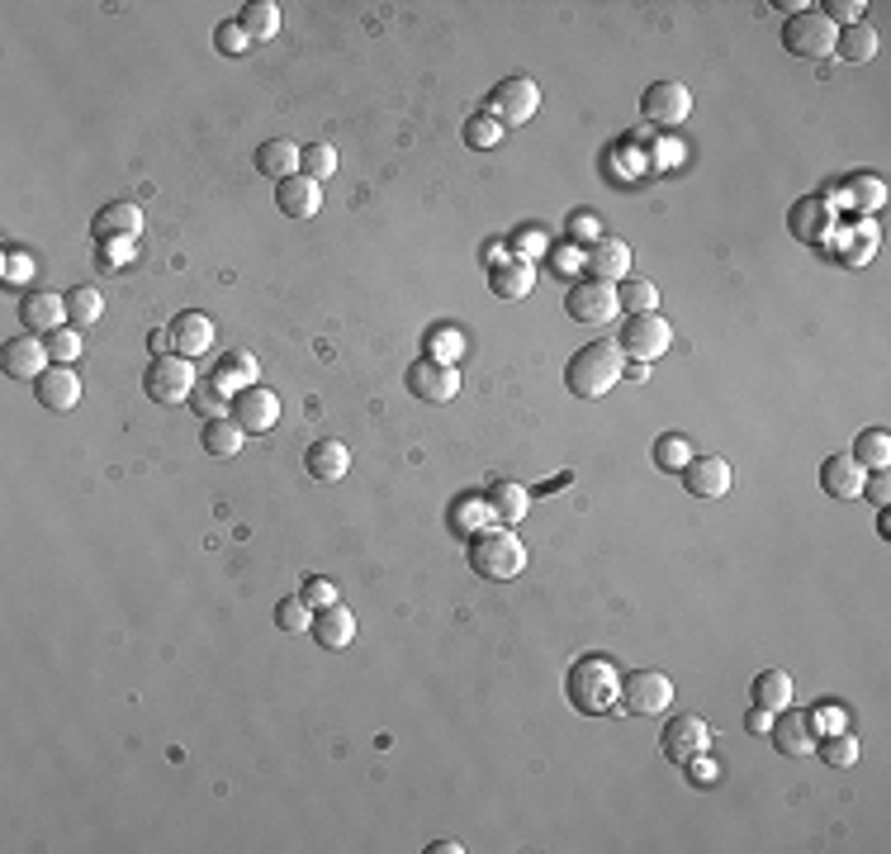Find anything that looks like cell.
I'll return each mask as SVG.
<instances>
[{
  "label": "cell",
  "instance_id": "6da1fadb",
  "mask_svg": "<svg viewBox=\"0 0 891 854\" xmlns=\"http://www.w3.org/2000/svg\"><path fill=\"white\" fill-rule=\"evenodd\" d=\"M565 693H569L574 712L598 717V712H612L616 703H622V679H616V669H612L608 655H583V660L569 665Z\"/></svg>",
  "mask_w": 891,
  "mask_h": 854
},
{
  "label": "cell",
  "instance_id": "7a4b0ae2",
  "mask_svg": "<svg viewBox=\"0 0 891 854\" xmlns=\"http://www.w3.org/2000/svg\"><path fill=\"white\" fill-rule=\"evenodd\" d=\"M622 376H626V356L616 342H588V347L574 351L569 366H565V384H569V394H579V399H602Z\"/></svg>",
  "mask_w": 891,
  "mask_h": 854
},
{
  "label": "cell",
  "instance_id": "3957f363",
  "mask_svg": "<svg viewBox=\"0 0 891 854\" xmlns=\"http://www.w3.org/2000/svg\"><path fill=\"white\" fill-rule=\"evenodd\" d=\"M470 569L479 579H494V584H508L526 569V546L512 527H479L470 536Z\"/></svg>",
  "mask_w": 891,
  "mask_h": 854
},
{
  "label": "cell",
  "instance_id": "277c9868",
  "mask_svg": "<svg viewBox=\"0 0 891 854\" xmlns=\"http://www.w3.org/2000/svg\"><path fill=\"white\" fill-rule=\"evenodd\" d=\"M835 38H840V28L830 24L821 10H801L783 24V48L792 57H807V62H825V57H835Z\"/></svg>",
  "mask_w": 891,
  "mask_h": 854
},
{
  "label": "cell",
  "instance_id": "5b68a950",
  "mask_svg": "<svg viewBox=\"0 0 891 854\" xmlns=\"http://www.w3.org/2000/svg\"><path fill=\"white\" fill-rule=\"evenodd\" d=\"M195 366L185 356H152L148 370H142V394L152 404H190V390H195Z\"/></svg>",
  "mask_w": 891,
  "mask_h": 854
},
{
  "label": "cell",
  "instance_id": "8992f818",
  "mask_svg": "<svg viewBox=\"0 0 891 854\" xmlns=\"http://www.w3.org/2000/svg\"><path fill=\"white\" fill-rule=\"evenodd\" d=\"M616 347H622V356H630L636 366H650L673 347V327H669V319H659V313H630L622 337H616Z\"/></svg>",
  "mask_w": 891,
  "mask_h": 854
},
{
  "label": "cell",
  "instance_id": "52a82bcc",
  "mask_svg": "<svg viewBox=\"0 0 891 854\" xmlns=\"http://www.w3.org/2000/svg\"><path fill=\"white\" fill-rule=\"evenodd\" d=\"M536 109H541V85L531 77H508V81H498L494 91H488V109L484 114H494L502 128H522V124L536 119Z\"/></svg>",
  "mask_w": 891,
  "mask_h": 854
},
{
  "label": "cell",
  "instance_id": "ba28073f",
  "mask_svg": "<svg viewBox=\"0 0 891 854\" xmlns=\"http://www.w3.org/2000/svg\"><path fill=\"white\" fill-rule=\"evenodd\" d=\"M640 114H645V124H655L659 134H669V128L687 124V114H693V91H687L683 81H650L640 95Z\"/></svg>",
  "mask_w": 891,
  "mask_h": 854
},
{
  "label": "cell",
  "instance_id": "9c48e42d",
  "mask_svg": "<svg viewBox=\"0 0 891 854\" xmlns=\"http://www.w3.org/2000/svg\"><path fill=\"white\" fill-rule=\"evenodd\" d=\"M622 703H626V712H636V717H664L669 703H673V679L664 669H636V674H626V683H622Z\"/></svg>",
  "mask_w": 891,
  "mask_h": 854
},
{
  "label": "cell",
  "instance_id": "30bf717a",
  "mask_svg": "<svg viewBox=\"0 0 891 854\" xmlns=\"http://www.w3.org/2000/svg\"><path fill=\"white\" fill-rule=\"evenodd\" d=\"M565 313L574 323H608L622 313V304H616V285L588 276V280H574L569 295H565Z\"/></svg>",
  "mask_w": 891,
  "mask_h": 854
},
{
  "label": "cell",
  "instance_id": "8fae6325",
  "mask_svg": "<svg viewBox=\"0 0 891 854\" xmlns=\"http://www.w3.org/2000/svg\"><path fill=\"white\" fill-rule=\"evenodd\" d=\"M408 394L423 404H451L460 394V370L451 361H437V356H418L408 366Z\"/></svg>",
  "mask_w": 891,
  "mask_h": 854
},
{
  "label": "cell",
  "instance_id": "7c38bea8",
  "mask_svg": "<svg viewBox=\"0 0 891 854\" xmlns=\"http://www.w3.org/2000/svg\"><path fill=\"white\" fill-rule=\"evenodd\" d=\"M242 432H270L280 423V394L266 390V384H247V390L233 394V408H228Z\"/></svg>",
  "mask_w": 891,
  "mask_h": 854
},
{
  "label": "cell",
  "instance_id": "4fadbf2b",
  "mask_svg": "<svg viewBox=\"0 0 891 854\" xmlns=\"http://www.w3.org/2000/svg\"><path fill=\"white\" fill-rule=\"evenodd\" d=\"M830 223H835V209H830L825 195H801L797 205L787 209V228H792V238L807 242V247L830 242Z\"/></svg>",
  "mask_w": 891,
  "mask_h": 854
},
{
  "label": "cell",
  "instance_id": "5bb4252c",
  "mask_svg": "<svg viewBox=\"0 0 891 854\" xmlns=\"http://www.w3.org/2000/svg\"><path fill=\"white\" fill-rule=\"evenodd\" d=\"M53 366V356H48V342H38L34 333H24V337H10L5 347H0V370H5L10 380H38L43 370Z\"/></svg>",
  "mask_w": 891,
  "mask_h": 854
},
{
  "label": "cell",
  "instance_id": "9a60e30c",
  "mask_svg": "<svg viewBox=\"0 0 891 854\" xmlns=\"http://www.w3.org/2000/svg\"><path fill=\"white\" fill-rule=\"evenodd\" d=\"M679 475H683V489L693 498H707V504L730 494V461H721V455H693Z\"/></svg>",
  "mask_w": 891,
  "mask_h": 854
},
{
  "label": "cell",
  "instance_id": "2e32d148",
  "mask_svg": "<svg viewBox=\"0 0 891 854\" xmlns=\"http://www.w3.org/2000/svg\"><path fill=\"white\" fill-rule=\"evenodd\" d=\"M707 746H711V726L702 722V717H673L664 726V736H659V750H664L669 764L693 760V754H702Z\"/></svg>",
  "mask_w": 891,
  "mask_h": 854
},
{
  "label": "cell",
  "instance_id": "e0dca14e",
  "mask_svg": "<svg viewBox=\"0 0 891 854\" xmlns=\"http://www.w3.org/2000/svg\"><path fill=\"white\" fill-rule=\"evenodd\" d=\"M171 351L185 361H199L205 351H213V319L199 309H185L171 319Z\"/></svg>",
  "mask_w": 891,
  "mask_h": 854
},
{
  "label": "cell",
  "instance_id": "ac0fdd59",
  "mask_svg": "<svg viewBox=\"0 0 891 854\" xmlns=\"http://www.w3.org/2000/svg\"><path fill=\"white\" fill-rule=\"evenodd\" d=\"M20 319H24V333H57L67 327V295L57 290H28L24 304H20Z\"/></svg>",
  "mask_w": 891,
  "mask_h": 854
},
{
  "label": "cell",
  "instance_id": "d6986e66",
  "mask_svg": "<svg viewBox=\"0 0 891 854\" xmlns=\"http://www.w3.org/2000/svg\"><path fill=\"white\" fill-rule=\"evenodd\" d=\"M768 740H773V746H778L783 754H792V760H801V754H811V750H815V731H811L807 712H797V707L773 712Z\"/></svg>",
  "mask_w": 891,
  "mask_h": 854
},
{
  "label": "cell",
  "instance_id": "ffe728a7",
  "mask_svg": "<svg viewBox=\"0 0 891 854\" xmlns=\"http://www.w3.org/2000/svg\"><path fill=\"white\" fill-rule=\"evenodd\" d=\"M864 480H868V470L854 461L849 451L844 455H830V461L821 465V489L830 498H840V504H854V498H864Z\"/></svg>",
  "mask_w": 891,
  "mask_h": 854
},
{
  "label": "cell",
  "instance_id": "44dd1931",
  "mask_svg": "<svg viewBox=\"0 0 891 854\" xmlns=\"http://www.w3.org/2000/svg\"><path fill=\"white\" fill-rule=\"evenodd\" d=\"M304 470L319 484H337V480H347V470H351V451H347V441H337V437H319L313 447L304 451Z\"/></svg>",
  "mask_w": 891,
  "mask_h": 854
},
{
  "label": "cell",
  "instance_id": "7402d4cb",
  "mask_svg": "<svg viewBox=\"0 0 891 854\" xmlns=\"http://www.w3.org/2000/svg\"><path fill=\"white\" fill-rule=\"evenodd\" d=\"M583 266H588V276H598L608 285H622L630 276V247L622 238H598L593 247L583 252Z\"/></svg>",
  "mask_w": 891,
  "mask_h": 854
},
{
  "label": "cell",
  "instance_id": "603a6c76",
  "mask_svg": "<svg viewBox=\"0 0 891 854\" xmlns=\"http://www.w3.org/2000/svg\"><path fill=\"white\" fill-rule=\"evenodd\" d=\"M34 399L53 413H67L81 404V380L71 376V366H48L43 376L34 380Z\"/></svg>",
  "mask_w": 891,
  "mask_h": 854
},
{
  "label": "cell",
  "instance_id": "cb8c5ba5",
  "mask_svg": "<svg viewBox=\"0 0 891 854\" xmlns=\"http://www.w3.org/2000/svg\"><path fill=\"white\" fill-rule=\"evenodd\" d=\"M276 205H280L285 219H313V214L323 209V185L299 171V176L276 185Z\"/></svg>",
  "mask_w": 891,
  "mask_h": 854
},
{
  "label": "cell",
  "instance_id": "d4e9b609",
  "mask_svg": "<svg viewBox=\"0 0 891 854\" xmlns=\"http://www.w3.org/2000/svg\"><path fill=\"white\" fill-rule=\"evenodd\" d=\"M313 641H319L323 650H347L356 641V612L347 603H333V608H319L313 612Z\"/></svg>",
  "mask_w": 891,
  "mask_h": 854
},
{
  "label": "cell",
  "instance_id": "484cf974",
  "mask_svg": "<svg viewBox=\"0 0 891 854\" xmlns=\"http://www.w3.org/2000/svg\"><path fill=\"white\" fill-rule=\"evenodd\" d=\"M95 238L100 242H114V238H138L142 233V209L134 205V199H114V205H105L95 214Z\"/></svg>",
  "mask_w": 891,
  "mask_h": 854
},
{
  "label": "cell",
  "instance_id": "4316f807",
  "mask_svg": "<svg viewBox=\"0 0 891 854\" xmlns=\"http://www.w3.org/2000/svg\"><path fill=\"white\" fill-rule=\"evenodd\" d=\"M299 152H304V148H294L290 138H270V142H262V148H256V171L280 185V181L299 176Z\"/></svg>",
  "mask_w": 891,
  "mask_h": 854
},
{
  "label": "cell",
  "instance_id": "83f0119b",
  "mask_svg": "<svg viewBox=\"0 0 891 854\" xmlns=\"http://www.w3.org/2000/svg\"><path fill=\"white\" fill-rule=\"evenodd\" d=\"M488 508H494V518L502 522V527H512V522H522L526 512H531V494L522 489L517 480H494L488 484Z\"/></svg>",
  "mask_w": 891,
  "mask_h": 854
},
{
  "label": "cell",
  "instance_id": "f1b7e54d",
  "mask_svg": "<svg viewBox=\"0 0 891 854\" xmlns=\"http://www.w3.org/2000/svg\"><path fill=\"white\" fill-rule=\"evenodd\" d=\"M531 285H536V270H531L526 256H517V262H498L494 270H488V290H494L498 299H526Z\"/></svg>",
  "mask_w": 891,
  "mask_h": 854
},
{
  "label": "cell",
  "instance_id": "f546056e",
  "mask_svg": "<svg viewBox=\"0 0 891 854\" xmlns=\"http://www.w3.org/2000/svg\"><path fill=\"white\" fill-rule=\"evenodd\" d=\"M238 24L252 43H270L280 34V5L276 0H247V5L238 10Z\"/></svg>",
  "mask_w": 891,
  "mask_h": 854
},
{
  "label": "cell",
  "instance_id": "4dcf8cb0",
  "mask_svg": "<svg viewBox=\"0 0 891 854\" xmlns=\"http://www.w3.org/2000/svg\"><path fill=\"white\" fill-rule=\"evenodd\" d=\"M750 697H754V707H768V712L792 707V674L787 669H764V674H754Z\"/></svg>",
  "mask_w": 891,
  "mask_h": 854
},
{
  "label": "cell",
  "instance_id": "1f68e13d",
  "mask_svg": "<svg viewBox=\"0 0 891 854\" xmlns=\"http://www.w3.org/2000/svg\"><path fill=\"white\" fill-rule=\"evenodd\" d=\"M878 228L872 223H854V228H844V233L835 238V256L844 266H864V262H872V252H878Z\"/></svg>",
  "mask_w": 891,
  "mask_h": 854
},
{
  "label": "cell",
  "instance_id": "d6a6232c",
  "mask_svg": "<svg viewBox=\"0 0 891 854\" xmlns=\"http://www.w3.org/2000/svg\"><path fill=\"white\" fill-rule=\"evenodd\" d=\"M213 384H219L223 394H238V390H247V384H256V356L252 351H223L219 370H213Z\"/></svg>",
  "mask_w": 891,
  "mask_h": 854
},
{
  "label": "cell",
  "instance_id": "836d02e7",
  "mask_svg": "<svg viewBox=\"0 0 891 854\" xmlns=\"http://www.w3.org/2000/svg\"><path fill=\"white\" fill-rule=\"evenodd\" d=\"M199 441H205V451L209 455H219V461H228V455H238L242 451V441H247V432L233 423V418H213L205 423V432H199Z\"/></svg>",
  "mask_w": 891,
  "mask_h": 854
},
{
  "label": "cell",
  "instance_id": "e575fe53",
  "mask_svg": "<svg viewBox=\"0 0 891 854\" xmlns=\"http://www.w3.org/2000/svg\"><path fill=\"white\" fill-rule=\"evenodd\" d=\"M849 455L864 470H887L891 465V432H887V427H868V432H858Z\"/></svg>",
  "mask_w": 891,
  "mask_h": 854
},
{
  "label": "cell",
  "instance_id": "d590c367",
  "mask_svg": "<svg viewBox=\"0 0 891 854\" xmlns=\"http://www.w3.org/2000/svg\"><path fill=\"white\" fill-rule=\"evenodd\" d=\"M835 53L844 62H872L878 57V34L868 24H844V34L835 38Z\"/></svg>",
  "mask_w": 891,
  "mask_h": 854
},
{
  "label": "cell",
  "instance_id": "8d00e7d4",
  "mask_svg": "<svg viewBox=\"0 0 891 854\" xmlns=\"http://www.w3.org/2000/svg\"><path fill=\"white\" fill-rule=\"evenodd\" d=\"M100 313H105V299H100L95 285L67 290V323L71 327H91V323H100Z\"/></svg>",
  "mask_w": 891,
  "mask_h": 854
},
{
  "label": "cell",
  "instance_id": "74e56055",
  "mask_svg": "<svg viewBox=\"0 0 891 854\" xmlns=\"http://www.w3.org/2000/svg\"><path fill=\"white\" fill-rule=\"evenodd\" d=\"M616 304H622L626 313H655V309H659V290H655V280H645V276H626L622 285H616Z\"/></svg>",
  "mask_w": 891,
  "mask_h": 854
},
{
  "label": "cell",
  "instance_id": "f35d334b",
  "mask_svg": "<svg viewBox=\"0 0 891 854\" xmlns=\"http://www.w3.org/2000/svg\"><path fill=\"white\" fill-rule=\"evenodd\" d=\"M844 205L849 209H882L887 205V181L882 176H854L844 181Z\"/></svg>",
  "mask_w": 891,
  "mask_h": 854
},
{
  "label": "cell",
  "instance_id": "ab89813d",
  "mask_svg": "<svg viewBox=\"0 0 891 854\" xmlns=\"http://www.w3.org/2000/svg\"><path fill=\"white\" fill-rule=\"evenodd\" d=\"M190 408L199 413V423H213V418H228V408H233V399H228L219 384H195L190 390Z\"/></svg>",
  "mask_w": 891,
  "mask_h": 854
},
{
  "label": "cell",
  "instance_id": "60d3db41",
  "mask_svg": "<svg viewBox=\"0 0 891 854\" xmlns=\"http://www.w3.org/2000/svg\"><path fill=\"white\" fill-rule=\"evenodd\" d=\"M693 461V447L679 437V432H664V437H655V465L664 470V475H679V470Z\"/></svg>",
  "mask_w": 891,
  "mask_h": 854
},
{
  "label": "cell",
  "instance_id": "b9f144b4",
  "mask_svg": "<svg viewBox=\"0 0 891 854\" xmlns=\"http://www.w3.org/2000/svg\"><path fill=\"white\" fill-rule=\"evenodd\" d=\"M821 754H825V764H830V769H854V764H858V754H864V746H858V736L849 731V726H844V731L825 736Z\"/></svg>",
  "mask_w": 891,
  "mask_h": 854
},
{
  "label": "cell",
  "instance_id": "7bdbcfd3",
  "mask_svg": "<svg viewBox=\"0 0 891 854\" xmlns=\"http://www.w3.org/2000/svg\"><path fill=\"white\" fill-rule=\"evenodd\" d=\"M299 171L313 181H327L337 171V148L333 142H304V152H299Z\"/></svg>",
  "mask_w": 891,
  "mask_h": 854
},
{
  "label": "cell",
  "instance_id": "ee69618b",
  "mask_svg": "<svg viewBox=\"0 0 891 854\" xmlns=\"http://www.w3.org/2000/svg\"><path fill=\"white\" fill-rule=\"evenodd\" d=\"M498 138H502V124L494 119V114H470L465 119V148L474 152H488V148H498Z\"/></svg>",
  "mask_w": 891,
  "mask_h": 854
},
{
  "label": "cell",
  "instance_id": "f6af8a7d",
  "mask_svg": "<svg viewBox=\"0 0 891 854\" xmlns=\"http://www.w3.org/2000/svg\"><path fill=\"white\" fill-rule=\"evenodd\" d=\"M276 626H280V632H309V626H313V608L304 603V598H280V603H276Z\"/></svg>",
  "mask_w": 891,
  "mask_h": 854
},
{
  "label": "cell",
  "instance_id": "bcb514c9",
  "mask_svg": "<svg viewBox=\"0 0 891 854\" xmlns=\"http://www.w3.org/2000/svg\"><path fill=\"white\" fill-rule=\"evenodd\" d=\"M48 356H53V366H71L81 356V333L77 327H57V333H48Z\"/></svg>",
  "mask_w": 891,
  "mask_h": 854
},
{
  "label": "cell",
  "instance_id": "7dc6e473",
  "mask_svg": "<svg viewBox=\"0 0 891 854\" xmlns=\"http://www.w3.org/2000/svg\"><path fill=\"white\" fill-rule=\"evenodd\" d=\"M213 48H219L223 57H242V53H252L256 43H252L247 34H242V24H238V20H223L219 28H213Z\"/></svg>",
  "mask_w": 891,
  "mask_h": 854
},
{
  "label": "cell",
  "instance_id": "c3c4849f",
  "mask_svg": "<svg viewBox=\"0 0 891 854\" xmlns=\"http://www.w3.org/2000/svg\"><path fill=\"white\" fill-rule=\"evenodd\" d=\"M488 512H494V508H488V498H460V512H455V532L460 536H474V532H479V518H488Z\"/></svg>",
  "mask_w": 891,
  "mask_h": 854
},
{
  "label": "cell",
  "instance_id": "681fc988",
  "mask_svg": "<svg viewBox=\"0 0 891 854\" xmlns=\"http://www.w3.org/2000/svg\"><path fill=\"white\" fill-rule=\"evenodd\" d=\"M683 769H687V783H693V788H711V783H721V764H716L707 750L693 754V760H683Z\"/></svg>",
  "mask_w": 891,
  "mask_h": 854
},
{
  "label": "cell",
  "instance_id": "f907efd6",
  "mask_svg": "<svg viewBox=\"0 0 891 854\" xmlns=\"http://www.w3.org/2000/svg\"><path fill=\"white\" fill-rule=\"evenodd\" d=\"M299 598H304V603H309L313 612L342 603V598H337V584H333V579H323V575H309V579H304V593H299Z\"/></svg>",
  "mask_w": 891,
  "mask_h": 854
},
{
  "label": "cell",
  "instance_id": "816d5d0a",
  "mask_svg": "<svg viewBox=\"0 0 891 854\" xmlns=\"http://www.w3.org/2000/svg\"><path fill=\"white\" fill-rule=\"evenodd\" d=\"M0 280H5V285H28V280H34V256L5 252V256H0Z\"/></svg>",
  "mask_w": 891,
  "mask_h": 854
},
{
  "label": "cell",
  "instance_id": "f5cc1de1",
  "mask_svg": "<svg viewBox=\"0 0 891 854\" xmlns=\"http://www.w3.org/2000/svg\"><path fill=\"white\" fill-rule=\"evenodd\" d=\"M427 351H432L437 356V361H460V351H465V342H460V333H455V327H437V333H432V342H427Z\"/></svg>",
  "mask_w": 891,
  "mask_h": 854
},
{
  "label": "cell",
  "instance_id": "db71d44e",
  "mask_svg": "<svg viewBox=\"0 0 891 854\" xmlns=\"http://www.w3.org/2000/svg\"><path fill=\"white\" fill-rule=\"evenodd\" d=\"M565 233H569V242L574 247H583V242H593V238H602V223H598V214H569V223H565Z\"/></svg>",
  "mask_w": 891,
  "mask_h": 854
},
{
  "label": "cell",
  "instance_id": "11a10c76",
  "mask_svg": "<svg viewBox=\"0 0 891 854\" xmlns=\"http://www.w3.org/2000/svg\"><path fill=\"white\" fill-rule=\"evenodd\" d=\"M864 10H868L864 0H825V20L830 24H835V20L840 24H864Z\"/></svg>",
  "mask_w": 891,
  "mask_h": 854
},
{
  "label": "cell",
  "instance_id": "9f6ffc18",
  "mask_svg": "<svg viewBox=\"0 0 891 854\" xmlns=\"http://www.w3.org/2000/svg\"><path fill=\"white\" fill-rule=\"evenodd\" d=\"M864 498H868V504H878V508L891 504V480H887V470H868V480H864Z\"/></svg>",
  "mask_w": 891,
  "mask_h": 854
},
{
  "label": "cell",
  "instance_id": "6f0895ef",
  "mask_svg": "<svg viewBox=\"0 0 891 854\" xmlns=\"http://www.w3.org/2000/svg\"><path fill=\"white\" fill-rule=\"evenodd\" d=\"M807 722H811V731H825V726H830V736L844 731V712L840 707H815V712H807Z\"/></svg>",
  "mask_w": 891,
  "mask_h": 854
},
{
  "label": "cell",
  "instance_id": "680465c9",
  "mask_svg": "<svg viewBox=\"0 0 891 854\" xmlns=\"http://www.w3.org/2000/svg\"><path fill=\"white\" fill-rule=\"evenodd\" d=\"M512 247H517V256H522V247H526V252H545V228H536V223H526V228H517V238H512Z\"/></svg>",
  "mask_w": 891,
  "mask_h": 854
},
{
  "label": "cell",
  "instance_id": "91938a15",
  "mask_svg": "<svg viewBox=\"0 0 891 854\" xmlns=\"http://www.w3.org/2000/svg\"><path fill=\"white\" fill-rule=\"evenodd\" d=\"M100 256H105L109 266H124L128 256H134V238H114V242H100Z\"/></svg>",
  "mask_w": 891,
  "mask_h": 854
},
{
  "label": "cell",
  "instance_id": "94428289",
  "mask_svg": "<svg viewBox=\"0 0 891 854\" xmlns=\"http://www.w3.org/2000/svg\"><path fill=\"white\" fill-rule=\"evenodd\" d=\"M551 266L569 276V270H579V266H583V252L574 247V242H569V247H551Z\"/></svg>",
  "mask_w": 891,
  "mask_h": 854
},
{
  "label": "cell",
  "instance_id": "6125c7cd",
  "mask_svg": "<svg viewBox=\"0 0 891 854\" xmlns=\"http://www.w3.org/2000/svg\"><path fill=\"white\" fill-rule=\"evenodd\" d=\"M768 726H773V712H768V707H754V703H750V712H744V731H754V736H768Z\"/></svg>",
  "mask_w": 891,
  "mask_h": 854
},
{
  "label": "cell",
  "instance_id": "be15d7a7",
  "mask_svg": "<svg viewBox=\"0 0 891 854\" xmlns=\"http://www.w3.org/2000/svg\"><path fill=\"white\" fill-rule=\"evenodd\" d=\"M460 850H465L460 840H437V845H427V854H460Z\"/></svg>",
  "mask_w": 891,
  "mask_h": 854
}]
</instances>
